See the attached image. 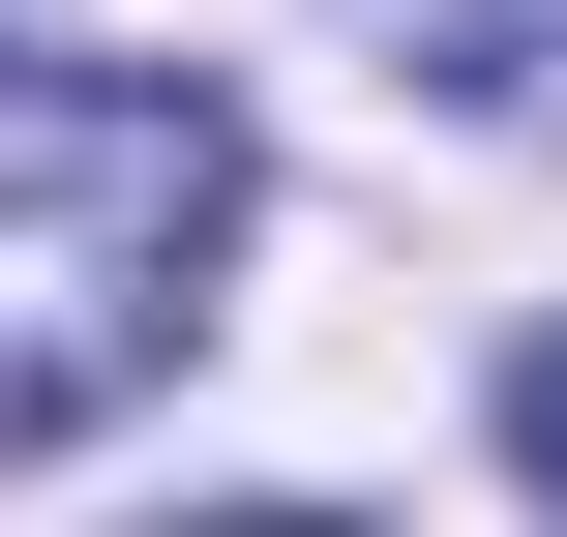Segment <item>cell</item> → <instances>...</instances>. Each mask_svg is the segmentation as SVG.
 <instances>
[{
  "mask_svg": "<svg viewBox=\"0 0 567 537\" xmlns=\"http://www.w3.org/2000/svg\"><path fill=\"white\" fill-rule=\"evenodd\" d=\"M239 269V120L209 90H0V448H90Z\"/></svg>",
  "mask_w": 567,
  "mask_h": 537,
  "instance_id": "6da1fadb",
  "label": "cell"
},
{
  "mask_svg": "<svg viewBox=\"0 0 567 537\" xmlns=\"http://www.w3.org/2000/svg\"><path fill=\"white\" fill-rule=\"evenodd\" d=\"M508 478H538V508H567V359H508Z\"/></svg>",
  "mask_w": 567,
  "mask_h": 537,
  "instance_id": "3957f363",
  "label": "cell"
},
{
  "mask_svg": "<svg viewBox=\"0 0 567 537\" xmlns=\"http://www.w3.org/2000/svg\"><path fill=\"white\" fill-rule=\"evenodd\" d=\"M389 60H419L449 120H508V149H567V0H389Z\"/></svg>",
  "mask_w": 567,
  "mask_h": 537,
  "instance_id": "7a4b0ae2",
  "label": "cell"
}]
</instances>
